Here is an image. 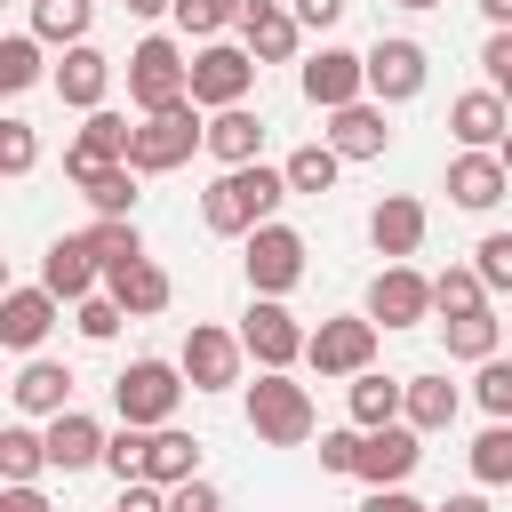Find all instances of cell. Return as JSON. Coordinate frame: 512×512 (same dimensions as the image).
Returning <instances> with one entry per match:
<instances>
[{
  "label": "cell",
  "instance_id": "27",
  "mask_svg": "<svg viewBox=\"0 0 512 512\" xmlns=\"http://www.w3.org/2000/svg\"><path fill=\"white\" fill-rule=\"evenodd\" d=\"M104 288L120 296V312H128V320H152V312H168V296H176V280H168L152 256H136V264H120V272H104Z\"/></svg>",
  "mask_w": 512,
  "mask_h": 512
},
{
  "label": "cell",
  "instance_id": "14",
  "mask_svg": "<svg viewBox=\"0 0 512 512\" xmlns=\"http://www.w3.org/2000/svg\"><path fill=\"white\" fill-rule=\"evenodd\" d=\"M376 328H416V320H432L440 304H432V280L416 272V264H384L376 280H368V304H360Z\"/></svg>",
  "mask_w": 512,
  "mask_h": 512
},
{
  "label": "cell",
  "instance_id": "3",
  "mask_svg": "<svg viewBox=\"0 0 512 512\" xmlns=\"http://www.w3.org/2000/svg\"><path fill=\"white\" fill-rule=\"evenodd\" d=\"M240 408H248V432H256L264 448H304L312 424H320V416H312V392H304L288 368H256V384H248Z\"/></svg>",
  "mask_w": 512,
  "mask_h": 512
},
{
  "label": "cell",
  "instance_id": "32",
  "mask_svg": "<svg viewBox=\"0 0 512 512\" xmlns=\"http://www.w3.org/2000/svg\"><path fill=\"white\" fill-rule=\"evenodd\" d=\"M88 24H96V0H32V32L56 48H80Z\"/></svg>",
  "mask_w": 512,
  "mask_h": 512
},
{
  "label": "cell",
  "instance_id": "25",
  "mask_svg": "<svg viewBox=\"0 0 512 512\" xmlns=\"http://www.w3.org/2000/svg\"><path fill=\"white\" fill-rule=\"evenodd\" d=\"M344 408H352V424H360V432H376V424H400V416H408V376L360 368V376L344 384Z\"/></svg>",
  "mask_w": 512,
  "mask_h": 512
},
{
  "label": "cell",
  "instance_id": "40",
  "mask_svg": "<svg viewBox=\"0 0 512 512\" xmlns=\"http://www.w3.org/2000/svg\"><path fill=\"white\" fill-rule=\"evenodd\" d=\"M224 24H240V0H176V32L184 40H216Z\"/></svg>",
  "mask_w": 512,
  "mask_h": 512
},
{
  "label": "cell",
  "instance_id": "50",
  "mask_svg": "<svg viewBox=\"0 0 512 512\" xmlns=\"http://www.w3.org/2000/svg\"><path fill=\"white\" fill-rule=\"evenodd\" d=\"M0 512H48L40 480H0Z\"/></svg>",
  "mask_w": 512,
  "mask_h": 512
},
{
  "label": "cell",
  "instance_id": "46",
  "mask_svg": "<svg viewBox=\"0 0 512 512\" xmlns=\"http://www.w3.org/2000/svg\"><path fill=\"white\" fill-rule=\"evenodd\" d=\"M480 72H488V88L512 104V32H488V48H480Z\"/></svg>",
  "mask_w": 512,
  "mask_h": 512
},
{
  "label": "cell",
  "instance_id": "13",
  "mask_svg": "<svg viewBox=\"0 0 512 512\" xmlns=\"http://www.w3.org/2000/svg\"><path fill=\"white\" fill-rule=\"evenodd\" d=\"M424 80H432L424 40L392 32V40H376V48H368V96H376V104H408V96H424Z\"/></svg>",
  "mask_w": 512,
  "mask_h": 512
},
{
  "label": "cell",
  "instance_id": "30",
  "mask_svg": "<svg viewBox=\"0 0 512 512\" xmlns=\"http://www.w3.org/2000/svg\"><path fill=\"white\" fill-rule=\"evenodd\" d=\"M456 408H464V392H456L448 376H408V424H416V432H448Z\"/></svg>",
  "mask_w": 512,
  "mask_h": 512
},
{
  "label": "cell",
  "instance_id": "10",
  "mask_svg": "<svg viewBox=\"0 0 512 512\" xmlns=\"http://www.w3.org/2000/svg\"><path fill=\"white\" fill-rule=\"evenodd\" d=\"M240 344H248V360H256V368H296V360H304V344H312V328H304L280 296H256V304L240 312Z\"/></svg>",
  "mask_w": 512,
  "mask_h": 512
},
{
  "label": "cell",
  "instance_id": "42",
  "mask_svg": "<svg viewBox=\"0 0 512 512\" xmlns=\"http://www.w3.org/2000/svg\"><path fill=\"white\" fill-rule=\"evenodd\" d=\"M144 440H152L144 424H120V432H112V448H104V472H112L120 488H128V480H144Z\"/></svg>",
  "mask_w": 512,
  "mask_h": 512
},
{
  "label": "cell",
  "instance_id": "26",
  "mask_svg": "<svg viewBox=\"0 0 512 512\" xmlns=\"http://www.w3.org/2000/svg\"><path fill=\"white\" fill-rule=\"evenodd\" d=\"M208 160H216V168H248V160H264V120H256L248 104L208 112Z\"/></svg>",
  "mask_w": 512,
  "mask_h": 512
},
{
  "label": "cell",
  "instance_id": "56",
  "mask_svg": "<svg viewBox=\"0 0 512 512\" xmlns=\"http://www.w3.org/2000/svg\"><path fill=\"white\" fill-rule=\"evenodd\" d=\"M496 152H504V168H512V136H504V144H496Z\"/></svg>",
  "mask_w": 512,
  "mask_h": 512
},
{
  "label": "cell",
  "instance_id": "23",
  "mask_svg": "<svg viewBox=\"0 0 512 512\" xmlns=\"http://www.w3.org/2000/svg\"><path fill=\"white\" fill-rule=\"evenodd\" d=\"M328 144H336L344 160H384V152H392V128H384V104H376V96H360V104H344V112H328Z\"/></svg>",
  "mask_w": 512,
  "mask_h": 512
},
{
  "label": "cell",
  "instance_id": "49",
  "mask_svg": "<svg viewBox=\"0 0 512 512\" xmlns=\"http://www.w3.org/2000/svg\"><path fill=\"white\" fill-rule=\"evenodd\" d=\"M112 512H168V488H160V480H128Z\"/></svg>",
  "mask_w": 512,
  "mask_h": 512
},
{
  "label": "cell",
  "instance_id": "28",
  "mask_svg": "<svg viewBox=\"0 0 512 512\" xmlns=\"http://www.w3.org/2000/svg\"><path fill=\"white\" fill-rule=\"evenodd\" d=\"M144 480H160V488L200 480V440L176 432V424H152V440H144Z\"/></svg>",
  "mask_w": 512,
  "mask_h": 512
},
{
  "label": "cell",
  "instance_id": "37",
  "mask_svg": "<svg viewBox=\"0 0 512 512\" xmlns=\"http://www.w3.org/2000/svg\"><path fill=\"white\" fill-rule=\"evenodd\" d=\"M432 304H440V320H456V312H480V304H488V280H480V264H448V272H432Z\"/></svg>",
  "mask_w": 512,
  "mask_h": 512
},
{
  "label": "cell",
  "instance_id": "5",
  "mask_svg": "<svg viewBox=\"0 0 512 512\" xmlns=\"http://www.w3.org/2000/svg\"><path fill=\"white\" fill-rule=\"evenodd\" d=\"M184 392H192V376L176 368V360H128L120 376H112V408H120V424H176V408H184Z\"/></svg>",
  "mask_w": 512,
  "mask_h": 512
},
{
  "label": "cell",
  "instance_id": "45",
  "mask_svg": "<svg viewBox=\"0 0 512 512\" xmlns=\"http://www.w3.org/2000/svg\"><path fill=\"white\" fill-rule=\"evenodd\" d=\"M352 464H360V424L320 432V472H344V480H352Z\"/></svg>",
  "mask_w": 512,
  "mask_h": 512
},
{
  "label": "cell",
  "instance_id": "54",
  "mask_svg": "<svg viewBox=\"0 0 512 512\" xmlns=\"http://www.w3.org/2000/svg\"><path fill=\"white\" fill-rule=\"evenodd\" d=\"M440 512H488V496H480V488H464V496H448Z\"/></svg>",
  "mask_w": 512,
  "mask_h": 512
},
{
  "label": "cell",
  "instance_id": "24",
  "mask_svg": "<svg viewBox=\"0 0 512 512\" xmlns=\"http://www.w3.org/2000/svg\"><path fill=\"white\" fill-rule=\"evenodd\" d=\"M8 400H16V416H64L72 408V368L64 360H24L16 368V384H8Z\"/></svg>",
  "mask_w": 512,
  "mask_h": 512
},
{
  "label": "cell",
  "instance_id": "1",
  "mask_svg": "<svg viewBox=\"0 0 512 512\" xmlns=\"http://www.w3.org/2000/svg\"><path fill=\"white\" fill-rule=\"evenodd\" d=\"M280 200H288V168L248 160V168H224V176L200 192V224H208L216 240H248L256 224L280 216Z\"/></svg>",
  "mask_w": 512,
  "mask_h": 512
},
{
  "label": "cell",
  "instance_id": "22",
  "mask_svg": "<svg viewBox=\"0 0 512 512\" xmlns=\"http://www.w3.org/2000/svg\"><path fill=\"white\" fill-rule=\"evenodd\" d=\"M104 448H112V432H104L88 408L48 416V464H56V472H88V464H104Z\"/></svg>",
  "mask_w": 512,
  "mask_h": 512
},
{
  "label": "cell",
  "instance_id": "11",
  "mask_svg": "<svg viewBox=\"0 0 512 512\" xmlns=\"http://www.w3.org/2000/svg\"><path fill=\"white\" fill-rule=\"evenodd\" d=\"M240 360H248L240 328H216V320H192V328H184L176 368L192 376V392H232V384H240Z\"/></svg>",
  "mask_w": 512,
  "mask_h": 512
},
{
  "label": "cell",
  "instance_id": "43",
  "mask_svg": "<svg viewBox=\"0 0 512 512\" xmlns=\"http://www.w3.org/2000/svg\"><path fill=\"white\" fill-rule=\"evenodd\" d=\"M472 264H480L488 296H512V232H488V240L472 248Z\"/></svg>",
  "mask_w": 512,
  "mask_h": 512
},
{
  "label": "cell",
  "instance_id": "9",
  "mask_svg": "<svg viewBox=\"0 0 512 512\" xmlns=\"http://www.w3.org/2000/svg\"><path fill=\"white\" fill-rule=\"evenodd\" d=\"M376 336H384V328H376L368 312H336V320H320V328H312L304 368H312V376H344V384H352L360 368H376Z\"/></svg>",
  "mask_w": 512,
  "mask_h": 512
},
{
  "label": "cell",
  "instance_id": "39",
  "mask_svg": "<svg viewBox=\"0 0 512 512\" xmlns=\"http://www.w3.org/2000/svg\"><path fill=\"white\" fill-rule=\"evenodd\" d=\"M120 320H128V312H120V296H112V288H96V296H80V304H72V328H80L88 344H112V336H120Z\"/></svg>",
  "mask_w": 512,
  "mask_h": 512
},
{
  "label": "cell",
  "instance_id": "12",
  "mask_svg": "<svg viewBox=\"0 0 512 512\" xmlns=\"http://www.w3.org/2000/svg\"><path fill=\"white\" fill-rule=\"evenodd\" d=\"M416 464H424V432L400 416V424L360 432V464H352V480H368V488H408Z\"/></svg>",
  "mask_w": 512,
  "mask_h": 512
},
{
  "label": "cell",
  "instance_id": "7",
  "mask_svg": "<svg viewBox=\"0 0 512 512\" xmlns=\"http://www.w3.org/2000/svg\"><path fill=\"white\" fill-rule=\"evenodd\" d=\"M296 88H304L312 112H344V104H360V96H368V48H336V40H320V48L296 64Z\"/></svg>",
  "mask_w": 512,
  "mask_h": 512
},
{
  "label": "cell",
  "instance_id": "41",
  "mask_svg": "<svg viewBox=\"0 0 512 512\" xmlns=\"http://www.w3.org/2000/svg\"><path fill=\"white\" fill-rule=\"evenodd\" d=\"M32 160H40V136H32V120H0V176H32Z\"/></svg>",
  "mask_w": 512,
  "mask_h": 512
},
{
  "label": "cell",
  "instance_id": "29",
  "mask_svg": "<svg viewBox=\"0 0 512 512\" xmlns=\"http://www.w3.org/2000/svg\"><path fill=\"white\" fill-rule=\"evenodd\" d=\"M440 336H448V360H496V344H504V320L480 304V312H456V320H440Z\"/></svg>",
  "mask_w": 512,
  "mask_h": 512
},
{
  "label": "cell",
  "instance_id": "8",
  "mask_svg": "<svg viewBox=\"0 0 512 512\" xmlns=\"http://www.w3.org/2000/svg\"><path fill=\"white\" fill-rule=\"evenodd\" d=\"M240 272H248V288L256 296H288L296 280H304V232L296 224H256L248 240H240Z\"/></svg>",
  "mask_w": 512,
  "mask_h": 512
},
{
  "label": "cell",
  "instance_id": "51",
  "mask_svg": "<svg viewBox=\"0 0 512 512\" xmlns=\"http://www.w3.org/2000/svg\"><path fill=\"white\" fill-rule=\"evenodd\" d=\"M360 512H440V504H424V496H408V488H368Z\"/></svg>",
  "mask_w": 512,
  "mask_h": 512
},
{
  "label": "cell",
  "instance_id": "52",
  "mask_svg": "<svg viewBox=\"0 0 512 512\" xmlns=\"http://www.w3.org/2000/svg\"><path fill=\"white\" fill-rule=\"evenodd\" d=\"M480 16H488V32H512V0H480Z\"/></svg>",
  "mask_w": 512,
  "mask_h": 512
},
{
  "label": "cell",
  "instance_id": "17",
  "mask_svg": "<svg viewBox=\"0 0 512 512\" xmlns=\"http://www.w3.org/2000/svg\"><path fill=\"white\" fill-rule=\"evenodd\" d=\"M448 136H456V152H496V144L512 136V104H504L496 88H464V96L448 104Z\"/></svg>",
  "mask_w": 512,
  "mask_h": 512
},
{
  "label": "cell",
  "instance_id": "2",
  "mask_svg": "<svg viewBox=\"0 0 512 512\" xmlns=\"http://www.w3.org/2000/svg\"><path fill=\"white\" fill-rule=\"evenodd\" d=\"M192 152H208V112L184 96V104H168V112H136V136H128V168L136 176H168V168H184Z\"/></svg>",
  "mask_w": 512,
  "mask_h": 512
},
{
  "label": "cell",
  "instance_id": "20",
  "mask_svg": "<svg viewBox=\"0 0 512 512\" xmlns=\"http://www.w3.org/2000/svg\"><path fill=\"white\" fill-rule=\"evenodd\" d=\"M96 280H104V264H96L88 232H64V240H48V256H40V288H56L64 304H80V296H96Z\"/></svg>",
  "mask_w": 512,
  "mask_h": 512
},
{
  "label": "cell",
  "instance_id": "34",
  "mask_svg": "<svg viewBox=\"0 0 512 512\" xmlns=\"http://www.w3.org/2000/svg\"><path fill=\"white\" fill-rule=\"evenodd\" d=\"M136 184H144V176H136L128 160H112V168H96L80 192H88V208H96V216H136V200H144Z\"/></svg>",
  "mask_w": 512,
  "mask_h": 512
},
{
  "label": "cell",
  "instance_id": "48",
  "mask_svg": "<svg viewBox=\"0 0 512 512\" xmlns=\"http://www.w3.org/2000/svg\"><path fill=\"white\" fill-rule=\"evenodd\" d=\"M168 512H224V496H216V480H184V488H168Z\"/></svg>",
  "mask_w": 512,
  "mask_h": 512
},
{
  "label": "cell",
  "instance_id": "38",
  "mask_svg": "<svg viewBox=\"0 0 512 512\" xmlns=\"http://www.w3.org/2000/svg\"><path fill=\"white\" fill-rule=\"evenodd\" d=\"M0 88H8V96L40 88V32H8V40H0Z\"/></svg>",
  "mask_w": 512,
  "mask_h": 512
},
{
  "label": "cell",
  "instance_id": "16",
  "mask_svg": "<svg viewBox=\"0 0 512 512\" xmlns=\"http://www.w3.org/2000/svg\"><path fill=\"white\" fill-rule=\"evenodd\" d=\"M424 224H432V216H424L416 192H384V200L368 208V240H376L384 264H408V256L424 248Z\"/></svg>",
  "mask_w": 512,
  "mask_h": 512
},
{
  "label": "cell",
  "instance_id": "47",
  "mask_svg": "<svg viewBox=\"0 0 512 512\" xmlns=\"http://www.w3.org/2000/svg\"><path fill=\"white\" fill-rule=\"evenodd\" d=\"M288 8H296V24H304V32H336L352 0H288Z\"/></svg>",
  "mask_w": 512,
  "mask_h": 512
},
{
  "label": "cell",
  "instance_id": "18",
  "mask_svg": "<svg viewBox=\"0 0 512 512\" xmlns=\"http://www.w3.org/2000/svg\"><path fill=\"white\" fill-rule=\"evenodd\" d=\"M504 192H512L504 152H456V160H448V200H456L464 216H488Z\"/></svg>",
  "mask_w": 512,
  "mask_h": 512
},
{
  "label": "cell",
  "instance_id": "31",
  "mask_svg": "<svg viewBox=\"0 0 512 512\" xmlns=\"http://www.w3.org/2000/svg\"><path fill=\"white\" fill-rule=\"evenodd\" d=\"M280 168H288V192H336V176H344V152L320 136V144H296Z\"/></svg>",
  "mask_w": 512,
  "mask_h": 512
},
{
  "label": "cell",
  "instance_id": "33",
  "mask_svg": "<svg viewBox=\"0 0 512 512\" xmlns=\"http://www.w3.org/2000/svg\"><path fill=\"white\" fill-rule=\"evenodd\" d=\"M464 464H472V480H480V488H512V424H504V416H488V432L464 448Z\"/></svg>",
  "mask_w": 512,
  "mask_h": 512
},
{
  "label": "cell",
  "instance_id": "44",
  "mask_svg": "<svg viewBox=\"0 0 512 512\" xmlns=\"http://www.w3.org/2000/svg\"><path fill=\"white\" fill-rule=\"evenodd\" d=\"M472 392H480V408H488V416H504V424H512V360H504V352H496V360H480V384H472Z\"/></svg>",
  "mask_w": 512,
  "mask_h": 512
},
{
  "label": "cell",
  "instance_id": "21",
  "mask_svg": "<svg viewBox=\"0 0 512 512\" xmlns=\"http://www.w3.org/2000/svg\"><path fill=\"white\" fill-rule=\"evenodd\" d=\"M48 80H56V96H64L72 112H104V96H112V56L80 40V48H64V64H56Z\"/></svg>",
  "mask_w": 512,
  "mask_h": 512
},
{
  "label": "cell",
  "instance_id": "36",
  "mask_svg": "<svg viewBox=\"0 0 512 512\" xmlns=\"http://www.w3.org/2000/svg\"><path fill=\"white\" fill-rule=\"evenodd\" d=\"M88 248H96L104 272H120V264L144 256V232H136V216H96V224H88Z\"/></svg>",
  "mask_w": 512,
  "mask_h": 512
},
{
  "label": "cell",
  "instance_id": "53",
  "mask_svg": "<svg viewBox=\"0 0 512 512\" xmlns=\"http://www.w3.org/2000/svg\"><path fill=\"white\" fill-rule=\"evenodd\" d=\"M128 16H176V0H120Z\"/></svg>",
  "mask_w": 512,
  "mask_h": 512
},
{
  "label": "cell",
  "instance_id": "4",
  "mask_svg": "<svg viewBox=\"0 0 512 512\" xmlns=\"http://www.w3.org/2000/svg\"><path fill=\"white\" fill-rule=\"evenodd\" d=\"M184 96H192V56H184V40L144 32V40L128 48V104H136V112H168V104H184Z\"/></svg>",
  "mask_w": 512,
  "mask_h": 512
},
{
  "label": "cell",
  "instance_id": "55",
  "mask_svg": "<svg viewBox=\"0 0 512 512\" xmlns=\"http://www.w3.org/2000/svg\"><path fill=\"white\" fill-rule=\"evenodd\" d=\"M392 8H408V16H424V8H440V0H392Z\"/></svg>",
  "mask_w": 512,
  "mask_h": 512
},
{
  "label": "cell",
  "instance_id": "19",
  "mask_svg": "<svg viewBox=\"0 0 512 512\" xmlns=\"http://www.w3.org/2000/svg\"><path fill=\"white\" fill-rule=\"evenodd\" d=\"M56 312H64L56 288H40V280H32V288H8V296H0V344H8V352H40V336L56 328Z\"/></svg>",
  "mask_w": 512,
  "mask_h": 512
},
{
  "label": "cell",
  "instance_id": "6",
  "mask_svg": "<svg viewBox=\"0 0 512 512\" xmlns=\"http://www.w3.org/2000/svg\"><path fill=\"white\" fill-rule=\"evenodd\" d=\"M256 72H264V64L248 56V40H200V48H192V104H200V112L248 104Z\"/></svg>",
  "mask_w": 512,
  "mask_h": 512
},
{
  "label": "cell",
  "instance_id": "15",
  "mask_svg": "<svg viewBox=\"0 0 512 512\" xmlns=\"http://www.w3.org/2000/svg\"><path fill=\"white\" fill-rule=\"evenodd\" d=\"M128 136H136V128H128V120H120L112 104H104V112H88V120H80V136L64 144V176H72V184H88L96 168L128 160Z\"/></svg>",
  "mask_w": 512,
  "mask_h": 512
},
{
  "label": "cell",
  "instance_id": "35",
  "mask_svg": "<svg viewBox=\"0 0 512 512\" xmlns=\"http://www.w3.org/2000/svg\"><path fill=\"white\" fill-rule=\"evenodd\" d=\"M40 472H56V464H48V432L8 424V432H0V480H40Z\"/></svg>",
  "mask_w": 512,
  "mask_h": 512
}]
</instances>
